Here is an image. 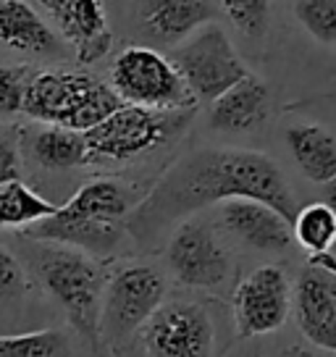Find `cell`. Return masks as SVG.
Returning a JSON list of instances; mask_svg holds the SVG:
<instances>
[{
    "label": "cell",
    "mask_w": 336,
    "mask_h": 357,
    "mask_svg": "<svg viewBox=\"0 0 336 357\" xmlns=\"http://www.w3.org/2000/svg\"><path fill=\"white\" fill-rule=\"evenodd\" d=\"M229 200H255L268 205L289 223L297 218V200L276 160L242 147H202L176 158L139 200L126 234L142 250H153L171 226Z\"/></svg>",
    "instance_id": "cell-1"
},
{
    "label": "cell",
    "mask_w": 336,
    "mask_h": 357,
    "mask_svg": "<svg viewBox=\"0 0 336 357\" xmlns=\"http://www.w3.org/2000/svg\"><path fill=\"white\" fill-rule=\"evenodd\" d=\"M139 200L135 187L121 178L100 176L82 184L56 215L22 231L29 242H47L79 250L84 255L111 257L126 236V221Z\"/></svg>",
    "instance_id": "cell-2"
},
{
    "label": "cell",
    "mask_w": 336,
    "mask_h": 357,
    "mask_svg": "<svg viewBox=\"0 0 336 357\" xmlns=\"http://www.w3.org/2000/svg\"><path fill=\"white\" fill-rule=\"evenodd\" d=\"M26 266L40 287L66 312L74 331L92 349H100V310L108 284L100 260L63 245L32 242Z\"/></svg>",
    "instance_id": "cell-3"
},
{
    "label": "cell",
    "mask_w": 336,
    "mask_h": 357,
    "mask_svg": "<svg viewBox=\"0 0 336 357\" xmlns=\"http://www.w3.org/2000/svg\"><path fill=\"white\" fill-rule=\"evenodd\" d=\"M121 98L102 79L77 68L37 71L24 98V113L45 126L87 134L121 108Z\"/></svg>",
    "instance_id": "cell-4"
},
{
    "label": "cell",
    "mask_w": 336,
    "mask_h": 357,
    "mask_svg": "<svg viewBox=\"0 0 336 357\" xmlns=\"http://www.w3.org/2000/svg\"><path fill=\"white\" fill-rule=\"evenodd\" d=\"M194 119V111H145L121 105L102 123L84 134L92 163H132L166 147Z\"/></svg>",
    "instance_id": "cell-5"
},
{
    "label": "cell",
    "mask_w": 336,
    "mask_h": 357,
    "mask_svg": "<svg viewBox=\"0 0 336 357\" xmlns=\"http://www.w3.org/2000/svg\"><path fill=\"white\" fill-rule=\"evenodd\" d=\"M168 281L155 266L132 263L116 271L102 294L100 347L123 352L166 302Z\"/></svg>",
    "instance_id": "cell-6"
},
{
    "label": "cell",
    "mask_w": 336,
    "mask_h": 357,
    "mask_svg": "<svg viewBox=\"0 0 336 357\" xmlns=\"http://www.w3.org/2000/svg\"><path fill=\"white\" fill-rule=\"evenodd\" d=\"M111 87L123 105L145 111H194V95L168 56L147 45H129L111 66Z\"/></svg>",
    "instance_id": "cell-7"
},
{
    "label": "cell",
    "mask_w": 336,
    "mask_h": 357,
    "mask_svg": "<svg viewBox=\"0 0 336 357\" xmlns=\"http://www.w3.org/2000/svg\"><path fill=\"white\" fill-rule=\"evenodd\" d=\"M168 61L176 66L194 100L215 102L224 92L250 77V68L236 56L234 45L221 24H208L187 43L174 47Z\"/></svg>",
    "instance_id": "cell-8"
},
{
    "label": "cell",
    "mask_w": 336,
    "mask_h": 357,
    "mask_svg": "<svg viewBox=\"0 0 336 357\" xmlns=\"http://www.w3.org/2000/svg\"><path fill=\"white\" fill-rule=\"evenodd\" d=\"M166 268L190 289H221L231 276V255L205 218H190L174 229L166 245Z\"/></svg>",
    "instance_id": "cell-9"
},
{
    "label": "cell",
    "mask_w": 336,
    "mask_h": 357,
    "mask_svg": "<svg viewBox=\"0 0 336 357\" xmlns=\"http://www.w3.org/2000/svg\"><path fill=\"white\" fill-rule=\"evenodd\" d=\"M142 342L147 357H211L213 318L200 302L168 300L142 328Z\"/></svg>",
    "instance_id": "cell-10"
},
{
    "label": "cell",
    "mask_w": 336,
    "mask_h": 357,
    "mask_svg": "<svg viewBox=\"0 0 336 357\" xmlns=\"http://www.w3.org/2000/svg\"><path fill=\"white\" fill-rule=\"evenodd\" d=\"M291 310V281L281 266H258L236 284L234 324L239 339L273 334Z\"/></svg>",
    "instance_id": "cell-11"
},
{
    "label": "cell",
    "mask_w": 336,
    "mask_h": 357,
    "mask_svg": "<svg viewBox=\"0 0 336 357\" xmlns=\"http://www.w3.org/2000/svg\"><path fill=\"white\" fill-rule=\"evenodd\" d=\"M43 11L56 24L61 40L74 47L82 66L98 63L111 53L113 32L98 0H43Z\"/></svg>",
    "instance_id": "cell-12"
},
{
    "label": "cell",
    "mask_w": 336,
    "mask_h": 357,
    "mask_svg": "<svg viewBox=\"0 0 336 357\" xmlns=\"http://www.w3.org/2000/svg\"><path fill=\"white\" fill-rule=\"evenodd\" d=\"M294 318L310 344L336 352V276L318 266L300 271L294 284Z\"/></svg>",
    "instance_id": "cell-13"
},
{
    "label": "cell",
    "mask_w": 336,
    "mask_h": 357,
    "mask_svg": "<svg viewBox=\"0 0 336 357\" xmlns=\"http://www.w3.org/2000/svg\"><path fill=\"white\" fill-rule=\"evenodd\" d=\"M218 218L239 245L279 255L294 242L291 223L279 213L255 200H229L218 208Z\"/></svg>",
    "instance_id": "cell-14"
},
{
    "label": "cell",
    "mask_w": 336,
    "mask_h": 357,
    "mask_svg": "<svg viewBox=\"0 0 336 357\" xmlns=\"http://www.w3.org/2000/svg\"><path fill=\"white\" fill-rule=\"evenodd\" d=\"M218 13V3L205 0H153L142 6V26L153 43L179 47L202 26L215 24Z\"/></svg>",
    "instance_id": "cell-15"
},
{
    "label": "cell",
    "mask_w": 336,
    "mask_h": 357,
    "mask_svg": "<svg viewBox=\"0 0 336 357\" xmlns=\"http://www.w3.org/2000/svg\"><path fill=\"white\" fill-rule=\"evenodd\" d=\"M0 43L32 58H63L66 53L61 34L24 0L0 3Z\"/></svg>",
    "instance_id": "cell-16"
},
{
    "label": "cell",
    "mask_w": 336,
    "mask_h": 357,
    "mask_svg": "<svg viewBox=\"0 0 336 357\" xmlns=\"http://www.w3.org/2000/svg\"><path fill=\"white\" fill-rule=\"evenodd\" d=\"M270 87L255 74H250L215 102H211L208 123L215 132L247 134L263 126V121L270 116Z\"/></svg>",
    "instance_id": "cell-17"
},
{
    "label": "cell",
    "mask_w": 336,
    "mask_h": 357,
    "mask_svg": "<svg viewBox=\"0 0 336 357\" xmlns=\"http://www.w3.org/2000/svg\"><path fill=\"white\" fill-rule=\"evenodd\" d=\"M16 137H19L22 158L45 171H71V168L90 166L84 134L58 129V126H43V129L22 126Z\"/></svg>",
    "instance_id": "cell-18"
},
{
    "label": "cell",
    "mask_w": 336,
    "mask_h": 357,
    "mask_svg": "<svg viewBox=\"0 0 336 357\" xmlns=\"http://www.w3.org/2000/svg\"><path fill=\"white\" fill-rule=\"evenodd\" d=\"M287 145L297 168L315 184L336 181V137L318 123H297L287 129Z\"/></svg>",
    "instance_id": "cell-19"
},
{
    "label": "cell",
    "mask_w": 336,
    "mask_h": 357,
    "mask_svg": "<svg viewBox=\"0 0 336 357\" xmlns=\"http://www.w3.org/2000/svg\"><path fill=\"white\" fill-rule=\"evenodd\" d=\"M56 202L45 200L32 187H26L22 178H13L0 184V229H22L26 231L34 223L56 215Z\"/></svg>",
    "instance_id": "cell-20"
},
{
    "label": "cell",
    "mask_w": 336,
    "mask_h": 357,
    "mask_svg": "<svg viewBox=\"0 0 336 357\" xmlns=\"http://www.w3.org/2000/svg\"><path fill=\"white\" fill-rule=\"evenodd\" d=\"M291 231L297 245H303L310 257L328 255L336 245V215L326 202H310L300 208L291 223Z\"/></svg>",
    "instance_id": "cell-21"
},
{
    "label": "cell",
    "mask_w": 336,
    "mask_h": 357,
    "mask_svg": "<svg viewBox=\"0 0 336 357\" xmlns=\"http://www.w3.org/2000/svg\"><path fill=\"white\" fill-rule=\"evenodd\" d=\"M0 357H74V349L61 328H43L0 336Z\"/></svg>",
    "instance_id": "cell-22"
},
{
    "label": "cell",
    "mask_w": 336,
    "mask_h": 357,
    "mask_svg": "<svg viewBox=\"0 0 336 357\" xmlns=\"http://www.w3.org/2000/svg\"><path fill=\"white\" fill-rule=\"evenodd\" d=\"M291 13L313 40L336 45V0H297Z\"/></svg>",
    "instance_id": "cell-23"
},
{
    "label": "cell",
    "mask_w": 336,
    "mask_h": 357,
    "mask_svg": "<svg viewBox=\"0 0 336 357\" xmlns=\"http://www.w3.org/2000/svg\"><path fill=\"white\" fill-rule=\"evenodd\" d=\"M34 74L29 63H0V121L24 113V98Z\"/></svg>",
    "instance_id": "cell-24"
},
{
    "label": "cell",
    "mask_w": 336,
    "mask_h": 357,
    "mask_svg": "<svg viewBox=\"0 0 336 357\" xmlns=\"http://www.w3.org/2000/svg\"><path fill=\"white\" fill-rule=\"evenodd\" d=\"M218 8L247 37H260L268 29L270 3L266 0H224L218 3Z\"/></svg>",
    "instance_id": "cell-25"
},
{
    "label": "cell",
    "mask_w": 336,
    "mask_h": 357,
    "mask_svg": "<svg viewBox=\"0 0 336 357\" xmlns=\"http://www.w3.org/2000/svg\"><path fill=\"white\" fill-rule=\"evenodd\" d=\"M29 287H32V281H29L24 263L11 250L0 245V302L19 300L29 291Z\"/></svg>",
    "instance_id": "cell-26"
},
{
    "label": "cell",
    "mask_w": 336,
    "mask_h": 357,
    "mask_svg": "<svg viewBox=\"0 0 336 357\" xmlns=\"http://www.w3.org/2000/svg\"><path fill=\"white\" fill-rule=\"evenodd\" d=\"M22 178V150L16 134H0V184Z\"/></svg>",
    "instance_id": "cell-27"
},
{
    "label": "cell",
    "mask_w": 336,
    "mask_h": 357,
    "mask_svg": "<svg viewBox=\"0 0 336 357\" xmlns=\"http://www.w3.org/2000/svg\"><path fill=\"white\" fill-rule=\"evenodd\" d=\"M323 202L334 211V215H336V181H331V184H326L323 187ZM331 255H336V245H334V250H331Z\"/></svg>",
    "instance_id": "cell-28"
},
{
    "label": "cell",
    "mask_w": 336,
    "mask_h": 357,
    "mask_svg": "<svg viewBox=\"0 0 336 357\" xmlns=\"http://www.w3.org/2000/svg\"><path fill=\"white\" fill-rule=\"evenodd\" d=\"M321 100L336 102V87H334V89H328V92H326V95H323V98H321Z\"/></svg>",
    "instance_id": "cell-29"
}]
</instances>
